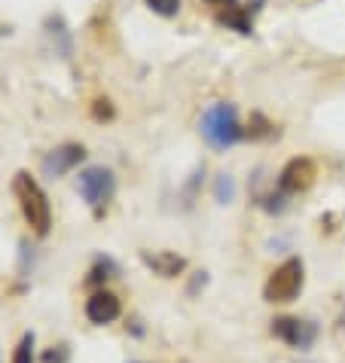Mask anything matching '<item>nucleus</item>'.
<instances>
[{"label":"nucleus","instance_id":"nucleus-13","mask_svg":"<svg viewBox=\"0 0 345 363\" xmlns=\"http://www.w3.org/2000/svg\"><path fill=\"white\" fill-rule=\"evenodd\" d=\"M67 357H70L67 354V345H53L43 354V363H67Z\"/></svg>","mask_w":345,"mask_h":363},{"label":"nucleus","instance_id":"nucleus-14","mask_svg":"<svg viewBox=\"0 0 345 363\" xmlns=\"http://www.w3.org/2000/svg\"><path fill=\"white\" fill-rule=\"evenodd\" d=\"M95 104H98V107H95V116H98V119H101V116H107V119L114 116V107H110L107 98H104V101H95Z\"/></svg>","mask_w":345,"mask_h":363},{"label":"nucleus","instance_id":"nucleus-4","mask_svg":"<svg viewBox=\"0 0 345 363\" xmlns=\"http://www.w3.org/2000/svg\"><path fill=\"white\" fill-rule=\"evenodd\" d=\"M77 193L83 196V201L95 211V214H104L107 205L116 196V177H114V171L104 168V165H89V168H83V171H80V177H77Z\"/></svg>","mask_w":345,"mask_h":363},{"label":"nucleus","instance_id":"nucleus-11","mask_svg":"<svg viewBox=\"0 0 345 363\" xmlns=\"http://www.w3.org/2000/svg\"><path fill=\"white\" fill-rule=\"evenodd\" d=\"M13 363H34V333H25L13 351Z\"/></svg>","mask_w":345,"mask_h":363},{"label":"nucleus","instance_id":"nucleus-12","mask_svg":"<svg viewBox=\"0 0 345 363\" xmlns=\"http://www.w3.org/2000/svg\"><path fill=\"white\" fill-rule=\"evenodd\" d=\"M147 6L162 18H175L180 13V0H147Z\"/></svg>","mask_w":345,"mask_h":363},{"label":"nucleus","instance_id":"nucleus-5","mask_svg":"<svg viewBox=\"0 0 345 363\" xmlns=\"http://www.w3.org/2000/svg\"><path fill=\"white\" fill-rule=\"evenodd\" d=\"M272 336L284 342L293 351H309L318 342V324L314 320H302V318H275L272 320Z\"/></svg>","mask_w":345,"mask_h":363},{"label":"nucleus","instance_id":"nucleus-9","mask_svg":"<svg viewBox=\"0 0 345 363\" xmlns=\"http://www.w3.org/2000/svg\"><path fill=\"white\" fill-rule=\"evenodd\" d=\"M141 259H144V266L153 269L159 278H177L180 272L187 269V259L175 254V250H141Z\"/></svg>","mask_w":345,"mask_h":363},{"label":"nucleus","instance_id":"nucleus-8","mask_svg":"<svg viewBox=\"0 0 345 363\" xmlns=\"http://www.w3.org/2000/svg\"><path fill=\"white\" fill-rule=\"evenodd\" d=\"M123 315V306H119V296L110 294V290H98L86 299V318L92 320L95 327H107Z\"/></svg>","mask_w":345,"mask_h":363},{"label":"nucleus","instance_id":"nucleus-1","mask_svg":"<svg viewBox=\"0 0 345 363\" xmlns=\"http://www.w3.org/2000/svg\"><path fill=\"white\" fill-rule=\"evenodd\" d=\"M199 132L205 138V144L211 150H217V153H226L239 140L248 138V128H241L239 110L232 101H214V104H208L199 119Z\"/></svg>","mask_w":345,"mask_h":363},{"label":"nucleus","instance_id":"nucleus-6","mask_svg":"<svg viewBox=\"0 0 345 363\" xmlns=\"http://www.w3.org/2000/svg\"><path fill=\"white\" fill-rule=\"evenodd\" d=\"M314 180H318V165H314V159L297 156V159H290V162L281 168L278 193H284V196H302V193H309V189L314 186Z\"/></svg>","mask_w":345,"mask_h":363},{"label":"nucleus","instance_id":"nucleus-2","mask_svg":"<svg viewBox=\"0 0 345 363\" xmlns=\"http://www.w3.org/2000/svg\"><path fill=\"white\" fill-rule=\"evenodd\" d=\"M13 196L22 208V217L25 223L34 229V235H49L53 229V205H49V196L43 193V186L28 174V171H18L13 177Z\"/></svg>","mask_w":345,"mask_h":363},{"label":"nucleus","instance_id":"nucleus-7","mask_svg":"<svg viewBox=\"0 0 345 363\" xmlns=\"http://www.w3.org/2000/svg\"><path fill=\"white\" fill-rule=\"evenodd\" d=\"M86 159V147L83 144H62L55 150H49L43 156V174L46 177H65L70 168H77Z\"/></svg>","mask_w":345,"mask_h":363},{"label":"nucleus","instance_id":"nucleus-3","mask_svg":"<svg viewBox=\"0 0 345 363\" xmlns=\"http://www.w3.org/2000/svg\"><path fill=\"white\" fill-rule=\"evenodd\" d=\"M302 287H306V266H302L300 257H288L281 266L272 269V275L263 284V299L272 302V306H284V302H293Z\"/></svg>","mask_w":345,"mask_h":363},{"label":"nucleus","instance_id":"nucleus-10","mask_svg":"<svg viewBox=\"0 0 345 363\" xmlns=\"http://www.w3.org/2000/svg\"><path fill=\"white\" fill-rule=\"evenodd\" d=\"M236 180H232V174H217L214 180V199L220 201V205H232L236 201Z\"/></svg>","mask_w":345,"mask_h":363}]
</instances>
